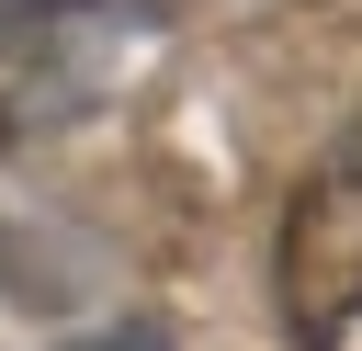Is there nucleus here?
<instances>
[{
    "label": "nucleus",
    "instance_id": "obj_1",
    "mask_svg": "<svg viewBox=\"0 0 362 351\" xmlns=\"http://www.w3.org/2000/svg\"><path fill=\"white\" fill-rule=\"evenodd\" d=\"M170 45V0H0V147L113 113Z\"/></svg>",
    "mask_w": 362,
    "mask_h": 351
},
{
    "label": "nucleus",
    "instance_id": "obj_2",
    "mask_svg": "<svg viewBox=\"0 0 362 351\" xmlns=\"http://www.w3.org/2000/svg\"><path fill=\"white\" fill-rule=\"evenodd\" d=\"M283 317L305 351L362 328V113L328 136V159L283 204Z\"/></svg>",
    "mask_w": 362,
    "mask_h": 351
},
{
    "label": "nucleus",
    "instance_id": "obj_3",
    "mask_svg": "<svg viewBox=\"0 0 362 351\" xmlns=\"http://www.w3.org/2000/svg\"><path fill=\"white\" fill-rule=\"evenodd\" d=\"M68 351H170V328H158V317H113V328H90V340H68Z\"/></svg>",
    "mask_w": 362,
    "mask_h": 351
}]
</instances>
